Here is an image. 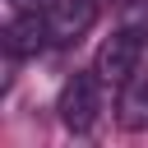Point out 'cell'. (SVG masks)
<instances>
[{
	"label": "cell",
	"instance_id": "6da1fadb",
	"mask_svg": "<svg viewBox=\"0 0 148 148\" xmlns=\"http://www.w3.org/2000/svg\"><path fill=\"white\" fill-rule=\"evenodd\" d=\"M56 111H60L65 130H74V134L92 130V120H97V111H102V74H97V69H92V74H88V69H83V74H69L65 88H60Z\"/></svg>",
	"mask_w": 148,
	"mask_h": 148
},
{
	"label": "cell",
	"instance_id": "7a4b0ae2",
	"mask_svg": "<svg viewBox=\"0 0 148 148\" xmlns=\"http://www.w3.org/2000/svg\"><path fill=\"white\" fill-rule=\"evenodd\" d=\"M46 23H51V42L69 46L97 23V0H56L46 9Z\"/></svg>",
	"mask_w": 148,
	"mask_h": 148
},
{
	"label": "cell",
	"instance_id": "5b68a950",
	"mask_svg": "<svg viewBox=\"0 0 148 148\" xmlns=\"http://www.w3.org/2000/svg\"><path fill=\"white\" fill-rule=\"evenodd\" d=\"M120 125L125 130H148V69H134L120 83Z\"/></svg>",
	"mask_w": 148,
	"mask_h": 148
},
{
	"label": "cell",
	"instance_id": "3957f363",
	"mask_svg": "<svg viewBox=\"0 0 148 148\" xmlns=\"http://www.w3.org/2000/svg\"><path fill=\"white\" fill-rule=\"evenodd\" d=\"M139 51H143V42L130 37V32L106 37L102 51H97V74H102V83H125V79L139 69Z\"/></svg>",
	"mask_w": 148,
	"mask_h": 148
},
{
	"label": "cell",
	"instance_id": "277c9868",
	"mask_svg": "<svg viewBox=\"0 0 148 148\" xmlns=\"http://www.w3.org/2000/svg\"><path fill=\"white\" fill-rule=\"evenodd\" d=\"M46 42H51V23H46V14H14V18L5 23V56H9V60L37 56Z\"/></svg>",
	"mask_w": 148,
	"mask_h": 148
},
{
	"label": "cell",
	"instance_id": "52a82bcc",
	"mask_svg": "<svg viewBox=\"0 0 148 148\" xmlns=\"http://www.w3.org/2000/svg\"><path fill=\"white\" fill-rule=\"evenodd\" d=\"M9 5H14V14H46L56 0H9Z\"/></svg>",
	"mask_w": 148,
	"mask_h": 148
},
{
	"label": "cell",
	"instance_id": "8992f818",
	"mask_svg": "<svg viewBox=\"0 0 148 148\" xmlns=\"http://www.w3.org/2000/svg\"><path fill=\"white\" fill-rule=\"evenodd\" d=\"M120 32L148 42V0H125L120 5Z\"/></svg>",
	"mask_w": 148,
	"mask_h": 148
}]
</instances>
